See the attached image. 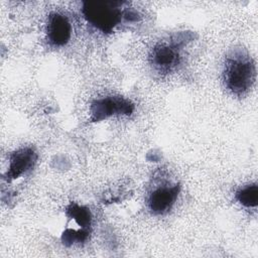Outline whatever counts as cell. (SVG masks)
<instances>
[{
	"mask_svg": "<svg viewBox=\"0 0 258 258\" xmlns=\"http://www.w3.org/2000/svg\"><path fill=\"white\" fill-rule=\"evenodd\" d=\"M224 83L227 89L237 96L249 91L256 79V67L253 58L244 50L232 51L226 56Z\"/></svg>",
	"mask_w": 258,
	"mask_h": 258,
	"instance_id": "1",
	"label": "cell"
},
{
	"mask_svg": "<svg viewBox=\"0 0 258 258\" xmlns=\"http://www.w3.org/2000/svg\"><path fill=\"white\" fill-rule=\"evenodd\" d=\"M124 2L120 1H84L82 13L85 19L104 33H111L121 22Z\"/></svg>",
	"mask_w": 258,
	"mask_h": 258,
	"instance_id": "2",
	"label": "cell"
},
{
	"mask_svg": "<svg viewBox=\"0 0 258 258\" xmlns=\"http://www.w3.org/2000/svg\"><path fill=\"white\" fill-rule=\"evenodd\" d=\"M149 61L159 74L171 73L180 62V48L173 42L158 43L152 48Z\"/></svg>",
	"mask_w": 258,
	"mask_h": 258,
	"instance_id": "3",
	"label": "cell"
},
{
	"mask_svg": "<svg viewBox=\"0 0 258 258\" xmlns=\"http://www.w3.org/2000/svg\"><path fill=\"white\" fill-rule=\"evenodd\" d=\"M134 105L123 97H106L96 100L91 106V120L101 121L115 114L130 115Z\"/></svg>",
	"mask_w": 258,
	"mask_h": 258,
	"instance_id": "4",
	"label": "cell"
},
{
	"mask_svg": "<svg viewBox=\"0 0 258 258\" xmlns=\"http://www.w3.org/2000/svg\"><path fill=\"white\" fill-rule=\"evenodd\" d=\"M179 194V185H161L156 187L148 198V208L153 215H164L169 212Z\"/></svg>",
	"mask_w": 258,
	"mask_h": 258,
	"instance_id": "5",
	"label": "cell"
},
{
	"mask_svg": "<svg viewBox=\"0 0 258 258\" xmlns=\"http://www.w3.org/2000/svg\"><path fill=\"white\" fill-rule=\"evenodd\" d=\"M37 159L36 153L29 147L20 148L14 151L9 158V166L5 177L8 181L16 179L32 169Z\"/></svg>",
	"mask_w": 258,
	"mask_h": 258,
	"instance_id": "6",
	"label": "cell"
},
{
	"mask_svg": "<svg viewBox=\"0 0 258 258\" xmlns=\"http://www.w3.org/2000/svg\"><path fill=\"white\" fill-rule=\"evenodd\" d=\"M72 26L68 18L57 12L50 13L46 25L47 40L54 46L67 44L71 38Z\"/></svg>",
	"mask_w": 258,
	"mask_h": 258,
	"instance_id": "7",
	"label": "cell"
},
{
	"mask_svg": "<svg viewBox=\"0 0 258 258\" xmlns=\"http://www.w3.org/2000/svg\"><path fill=\"white\" fill-rule=\"evenodd\" d=\"M66 214L70 219H73L80 227H82V229H88L91 226L92 215L87 207L71 203L67 207Z\"/></svg>",
	"mask_w": 258,
	"mask_h": 258,
	"instance_id": "8",
	"label": "cell"
},
{
	"mask_svg": "<svg viewBox=\"0 0 258 258\" xmlns=\"http://www.w3.org/2000/svg\"><path fill=\"white\" fill-rule=\"evenodd\" d=\"M236 200L246 208H255L258 204V186L256 183L240 188L236 195Z\"/></svg>",
	"mask_w": 258,
	"mask_h": 258,
	"instance_id": "9",
	"label": "cell"
},
{
	"mask_svg": "<svg viewBox=\"0 0 258 258\" xmlns=\"http://www.w3.org/2000/svg\"><path fill=\"white\" fill-rule=\"evenodd\" d=\"M88 235H89V232L87 229H82L80 231L69 229L63 232V234L61 236V240H62L63 244L72 245L75 243L84 242L88 238Z\"/></svg>",
	"mask_w": 258,
	"mask_h": 258,
	"instance_id": "10",
	"label": "cell"
}]
</instances>
